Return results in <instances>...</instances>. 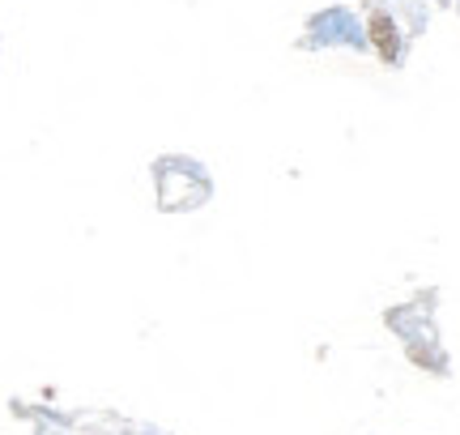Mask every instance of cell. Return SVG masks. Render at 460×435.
Instances as JSON below:
<instances>
[{"mask_svg":"<svg viewBox=\"0 0 460 435\" xmlns=\"http://www.w3.org/2000/svg\"><path fill=\"white\" fill-rule=\"evenodd\" d=\"M376 39L384 43V51L393 56V31H388V22H384V17H376Z\"/></svg>","mask_w":460,"mask_h":435,"instance_id":"obj_2","label":"cell"},{"mask_svg":"<svg viewBox=\"0 0 460 435\" xmlns=\"http://www.w3.org/2000/svg\"><path fill=\"white\" fill-rule=\"evenodd\" d=\"M315 31L324 34H345V39H358V31H354V22H349V17L345 13H332V17H320V22H315Z\"/></svg>","mask_w":460,"mask_h":435,"instance_id":"obj_1","label":"cell"}]
</instances>
